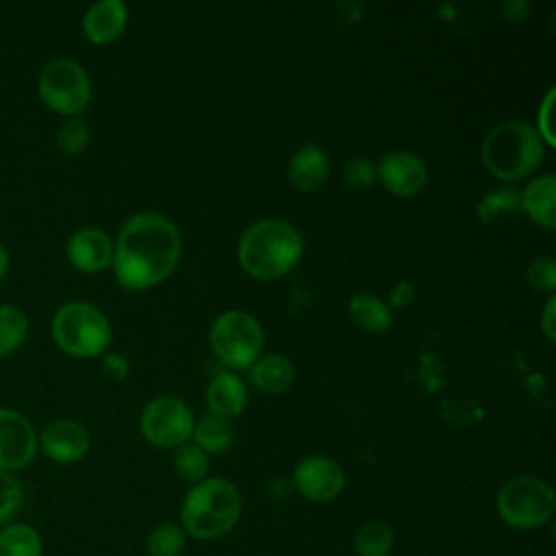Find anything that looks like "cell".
Listing matches in <instances>:
<instances>
[{
    "instance_id": "6da1fadb",
    "label": "cell",
    "mask_w": 556,
    "mask_h": 556,
    "mask_svg": "<svg viewBox=\"0 0 556 556\" xmlns=\"http://www.w3.org/2000/svg\"><path fill=\"white\" fill-rule=\"evenodd\" d=\"M180 258V232L163 215L130 217L113 245L115 278L124 289L141 291L163 282Z\"/></svg>"
},
{
    "instance_id": "7a4b0ae2",
    "label": "cell",
    "mask_w": 556,
    "mask_h": 556,
    "mask_svg": "<svg viewBox=\"0 0 556 556\" xmlns=\"http://www.w3.org/2000/svg\"><path fill=\"white\" fill-rule=\"evenodd\" d=\"M302 237L285 219H258L239 239V263L256 280H276L302 258Z\"/></svg>"
},
{
    "instance_id": "3957f363",
    "label": "cell",
    "mask_w": 556,
    "mask_h": 556,
    "mask_svg": "<svg viewBox=\"0 0 556 556\" xmlns=\"http://www.w3.org/2000/svg\"><path fill=\"white\" fill-rule=\"evenodd\" d=\"M545 154V143L536 128L521 119H508L491 128L482 141L484 167L502 180H519L532 174Z\"/></svg>"
},
{
    "instance_id": "277c9868",
    "label": "cell",
    "mask_w": 556,
    "mask_h": 556,
    "mask_svg": "<svg viewBox=\"0 0 556 556\" xmlns=\"http://www.w3.org/2000/svg\"><path fill=\"white\" fill-rule=\"evenodd\" d=\"M241 515V495L230 480L204 478L182 502V526L195 539L226 534Z\"/></svg>"
},
{
    "instance_id": "5b68a950",
    "label": "cell",
    "mask_w": 556,
    "mask_h": 556,
    "mask_svg": "<svg viewBox=\"0 0 556 556\" xmlns=\"http://www.w3.org/2000/svg\"><path fill=\"white\" fill-rule=\"evenodd\" d=\"M56 345L72 356H98L111 341V326L104 313L89 302H67L52 319Z\"/></svg>"
},
{
    "instance_id": "8992f818",
    "label": "cell",
    "mask_w": 556,
    "mask_h": 556,
    "mask_svg": "<svg viewBox=\"0 0 556 556\" xmlns=\"http://www.w3.org/2000/svg\"><path fill=\"white\" fill-rule=\"evenodd\" d=\"M556 497L552 486L536 476H515L500 486L497 513L515 530H534L552 519Z\"/></svg>"
},
{
    "instance_id": "52a82bcc",
    "label": "cell",
    "mask_w": 556,
    "mask_h": 556,
    "mask_svg": "<svg viewBox=\"0 0 556 556\" xmlns=\"http://www.w3.org/2000/svg\"><path fill=\"white\" fill-rule=\"evenodd\" d=\"M265 334L261 324L245 311L222 313L211 328V348L215 356L230 367H250L263 350Z\"/></svg>"
},
{
    "instance_id": "ba28073f",
    "label": "cell",
    "mask_w": 556,
    "mask_h": 556,
    "mask_svg": "<svg viewBox=\"0 0 556 556\" xmlns=\"http://www.w3.org/2000/svg\"><path fill=\"white\" fill-rule=\"evenodd\" d=\"M39 98L61 115H78L91 100V83L80 63L54 59L46 63L37 78Z\"/></svg>"
},
{
    "instance_id": "9c48e42d",
    "label": "cell",
    "mask_w": 556,
    "mask_h": 556,
    "mask_svg": "<svg viewBox=\"0 0 556 556\" xmlns=\"http://www.w3.org/2000/svg\"><path fill=\"white\" fill-rule=\"evenodd\" d=\"M191 408L174 395H159L148 402L141 413V430L146 439L159 447H178L193 432Z\"/></svg>"
},
{
    "instance_id": "30bf717a",
    "label": "cell",
    "mask_w": 556,
    "mask_h": 556,
    "mask_svg": "<svg viewBox=\"0 0 556 556\" xmlns=\"http://www.w3.org/2000/svg\"><path fill=\"white\" fill-rule=\"evenodd\" d=\"M37 447V432L30 421L13 408H0V469L15 471L26 467Z\"/></svg>"
},
{
    "instance_id": "8fae6325",
    "label": "cell",
    "mask_w": 556,
    "mask_h": 556,
    "mask_svg": "<svg viewBox=\"0 0 556 556\" xmlns=\"http://www.w3.org/2000/svg\"><path fill=\"white\" fill-rule=\"evenodd\" d=\"M293 484L306 500L328 502L341 493L345 476L337 460L328 456H308L293 469Z\"/></svg>"
},
{
    "instance_id": "7c38bea8",
    "label": "cell",
    "mask_w": 556,
    "mask_h": 556,
    "mask_svg": "<svg viewBox=\"0 0 556 556\" xmlns=\"http://www.w3.org/2000/svg\"><path fill=\"white\" fill-rule=\"evenodd\" d=\"M376 178H380L393 195L408 198L424 191L428 182V169L417 154L408 150H393L380 159Z\"/></svg>"
},
{
    "instance_id": "4fadbf2b",
    "label": "cell",
    "mask_w": 556,
    "mask_h": 556,
    "mask_svg": "<svg viewBox=\"0 0 556 556\" xmlns=\"http://www.w3.org/2000/svg\"><path fill=\"white\" fill-rule=\"evenodd\" d=\"M43 454L54 463H76L89 450V432L74 419H56L37 437Z\"/></svg>"
},
{
    "instance_id": "5bb4252c",
    "label": "cell",
    "mask_w": 556,
    "mask_h": 556,
    "mask_svg": "<svg viewBox=\"0 0 556 556\" xmlns=\"http://www.w3.org/2000/svg\"><path fill=\"white\" fill-rule=\"evenodd\" d=\"M67 258L76 269L93 274L113 261V243L100 228H80L67 241Z\"/></svg>"
},
{
    "instance_id": "9a60e30c",
    "label": "cell",
    "mask_w": 556,
    "mask_h": 556,
    "mask_svg": "<svg viewBox=\"0 0 556 556\" xmlns=\"http://www.w3.org/2000/svg\"><path fill=\"white\" fill-rule=\"evenodd\" d=\"M128 22V9L119 0H100L83 17V30L93 43L115 41Z\"/></svg>"
},
{
    "instance_id": "2e32d148",
    "label": "cell",
    "mask_w": 556,
    "mask_h": 556,
    "mask_svg": "<svg viewBox=\"0 0 556 556\" xmlns=\"http://www.w3.org/2000/svg\"><path fill=\"white\" fill-rule=\"evenodd\" d=\"M289 182L304 193H313L324 187L328 178V159L321 148L304 146L289 161Z\"/></svg>"
},
{
    "instance_id": "e0dca14e",
    "label": "cell",
    "mask_w": 556,
    "mask_h": 556,
    "mask_svg": "<svg viewBox=\"0 0 556 556\" xmlns=\"http://www.w3.org/2000/svg\"><path fill=\"white\" fill-rule=\"evenodd\" d=\"M248 402V391L243 382L235 374H219L211 380L206 389V404L211 415L228 419L237 417Z\"/></svg>"
},
{
    "instance_id": "ac0fdd59",
    "label": "cell",
    "mask_w": 556,
    "mask_h": 556,
    "mask_svg": "<svg viewBox=\"0 0 556 556\" xmlns=\"http://www.w3.org/2000/svg\"><path fill=\"white\" fill-rule=\"evenodd\" d=\"M554 195H556L554 174L534 178L521 193V208L528 213V217L536 226H541L545 230H554V224H556Z\"/></svg>"
},
{
    "instance_id": "d6986e66",
    "label": "cell",
    "mask_w": 556,
    "mask_h": 556,
    "mask_svg": "<svg viewBox=\"0 0 556 556\" xmlns=\"http://www.w3.org/2000/svg\"><path fill=\"white\" fill-rule=\"evenodd\" d=\"M293 376H295L293 365L282 354L258 356L250 365V380L254 382V387H258L261 391H267V393L287 391L293 382Z\"/></svg>"
},
{
    "instance_id": "ffe728a7",
    "label": "cell",
    "mask_w": 556,
    "mask_h": 556,
    "mask_svg": "<svg viewBox=\"0 0 556 556\" xmlns=\"http://www.w3.org/2000/svg\"><path fill=\"white\" fill-rule=\"evenodd\" d=\"M348 313L356 326L369 332H387L393 321L389 306L374 293H356L348 304Z\"/></svg>"
},
{
    "instance_id": "44dd1931",
    "label": "cell",
    "mask_w": 556,
    "mask_h": 556,
    "mask_svg": "<svg viewBox=\"0 0 556 556\" xmlns=\"http://www.w3.org/2000/svg\"><path fill=\"white\" fill-rule=\"evenodd\" d=\"M0 556H43V541L33 526L7 523L0 530Z\"/></svg>"
},
{
    "instance_id": "7402d4cb",
    "label": "cell",
    "mask_w": 556,
    "mask_h": 556,
    "mask_svg": "<svg viewBox=\"0 0 556 556\" xmlns=\"http://www.w3.org/2000/svg\"><path fill=\"white\" fill-rule=\"evenodd\" d=\"M193 443L206 454H219L224 450L230 447L232 439H235V430L232 424L228 419L215 417V415H206L202 417L198 424H193Z\"/></svg>"
},
{
    "instance_id": "603a6c76",
    "label": "cell",
    "mask_w": 556,
    "mask_h": 556,
    "mask_svg": "<svg viewBox=\"0 0 556 556\" xmlns=\"http://www.w3.org/2000/svg\"><path fill=\"white\" fill-rule=\"evenodd\" d=\"M28 337V317L20 306L0 304V358L17 352Z\"/></svg>"
},
{
    "instance_id": "cb8c5ba5",
    "label": "cell",
    "mask_w": 556,
    "mask_h": 556,
    "mask_svg": "<svg viewBox=\"0 0 556 556\" xmlns=\"http://www.w3.org/2000/svg\"><path fill=\"white\" fill-rule=\"evenodd\" d=\"M393 547V530L384 521H369L358 528L354 549L358 556H389Z\"/></svg>"
},
{
    "instance_id": "d4e9b609",
    "label": "cell",
    "mask_w": 556,
    "mask_h": 556,
    "mask_svg": "<svg viewBox=\"0 0 556 556\" xmlns=\"http://www.w3.org/2000/svg\"><path fill=\"white\" fill-rule=\"evenodd\" d=\"M150 556H180L185 549V530L176 523L156 526L146 541Z\"/></svg>"
},
{
    "instance_id": "484cf974",
    "label": "cell",
    "mask_w": 556,
    "mask_h": 556,
    "mask_svg": "<svg viewBox=\"0 0 556 556\" xmlns=\"http://www.w3.org/2000/svg\"><path fill=\"white\" fill-rule=\"evenodd\" d=\"M174 469L182 480L198 484L206 478L208 471L206 454L195 443H182L174 454Z\"/></svg>"
},
{
    "instance_id": "4316f807",
    "label": "cell",
    "mask_w": 556,
    "mask_h": 556,
    "mask_svg": "<svg viewBox=\"0 0 556 556\" xmlns=\"http://www.w3.org/2000/svg\"><path fill=\"white\" fill-rule=\"evenodd\" d=\"M24 502V491L20 480L11 473L0 469V526L11 523V519L20 513Z\"/></svg>"
},
{
    "instance_id": "83f0119b",
    "label": "cell",
    "mask_w": 556,
    "mask_h": 556,
    "mask_svg": "<svg viewBox=\"0 0 556 556\" xmlns=\"http://www.w3.org/2000/svg\"><path fill=\"white\" fill-rule=\"evenodd\" d=\"M510 208H521V193H517V189H495L480 202L478 215L482 222H493L500 213Z\"/></svg>"
},
{
    "instance_id": "f1b7e54d",
    "label": "cell",
    "mask_w": 556,
    "mask_h": 556,
    "mask_svg": "<svg viewBox=\"0 0 556 556\" xmlns=\"http://www.w3.org/2000/svg\"><path fill=\"white\" fill-rule=\"evenodd\" d=\"M87 143H89V128L83 119L72 117L65 124H61V128L56 132V146L65 154H78L85 150Z\"/></svg>"
},
{
    "instance_id": "f546056e",
    "label": "cell",
    "mask_w": 556,
    "mask_h": 556,
    "mask_svg": "<svg viewBox=\"0 0 556 556\" xmlns=\"http://www.w3.org/2000/svg\"><path fill=\"white\" fill-rule=\"evenodd\" d=\"M526 280L530 287L541 291H552L556 287V265L552 256L534 258L526 269Z\"/></svg>"
},
{
    "instance_id": "4dcf8cb0",
    "label": "cell",
    "mask_w": 556,
    "mask_h": 556,
    "mask_svg": "<svg viewBox=\"0 0 556 556\" xmlns=\"http://www.w3.org/2000/svg\"><path fill=\"white\" fill-rule=\"evenodd\" d=\"M343 180L352 187V189H367L374 185L376 180V167L369 159L365 156H356L345 165L343 172Z\"/></svg>"
},
{
    "instance_id": "1f68e13d",
    "label": "cell",
    "mask_w": 556,
    "mask_h": 556,
    "mask_svg": "<svg viewBox=\"0 0 556 556\" xmlns=\"http://www.w3.org/2000/svg\"><path fill=\"white\" fill-rule=\"evenodd\" d=\"M552 106H554V89L547 91V96L543 98L541 106H539V137L547 143V146H554L556 139H554V132H552Z\"/></svg>"
},
{
    "instance_id": "d6a6232c",
    "label": "cell",
    "mask_w": 556,
    "mask_h": 556,
    "mask_svg": "<svg viewBox=\"0 0 556 556\" xmlns=\"http://www.w3.org/2000/svg\"><path fill=\"white\" fill-rule=\"evenodd\" d=\"M102 369H104L113 380H124V378L128 376V371H130V365H128V361H126L122 354L109 352V354H104Z\"/></svg>"
},
{
    "instance_id": "836d02e7",
    "label": "cell",
    "mask_w": 556,
    "mask_h": 556,
    "mask_svg": "<svg viewBox=\"0 0 556 556\" xmlns=\"http://www.w3.org/2000/svg\"><path fill=\"white\" fill-rule=\"evenodd\" d=\"M413 300H415V287H413V282L400 280V282L393 285V289H391V293H389V302H391L395 308H404V306L413 304Z\"/></svg>"
},
{
    "instance_id": "e575fe53",
    "label": "cell",
    "mask_w": 556,
    "mask_h": 556,
    "mask_svg": "<svg viewBox=\"0 0 556 556\" xmlns=\"http://www.w3.org/2000/svg\"><path fill=\"white\" fill-rule=\"evenodd\" d=\"M502 13L508 22H523L530 13V4L528 2H519V0H513V2H504L502 4Z\"/></svg>"
},
{
    "instance_id": "d590c367",
    "label": "cell",
    "mask_w": 556,
    "mask_h": 556,
    "mask_svg": "<svg viewBox=\"0 0 556 556\" xmlns=\"http://www.w3.org/2000/svg\"><path fill=\"white\" fill-rule=\"evenodd\" d=\"M556 311V298L552 295L549 300H547V304H545V308H543V317H541V326H543V332H545V337L549 339V341H554V337H556V332H554V313Z\"/></svg>"
},
{
    "instance_id": "8d00e7d4",
    "label": "cell",
    "mask_w": 556,
    "mask_h": 556,
    "mask_svg": "<svg viewBox=\"0 0 556 556\" xmlns=\"http://www.w3.org/2000/svg\"><path fill=\"white\" fill-rule=\"evenodd\" d=\"M7 269H9V252H7V248L0 243V280L4 278Z\"/></svg>"
}]
</instances>
